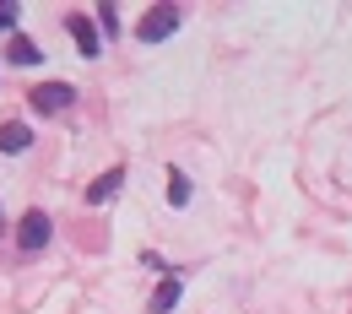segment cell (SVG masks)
<instances>
[{
    "mask_svg": "<svg viewBox=\"0 0 352 314\" xmlns=\"http://www.w3.org/2000/svg\"><path fill=\"white\" fill-rule=\"evenodd\" d=\"M168 33H179V5H157V11H146L135 22V38L141 44H163Z\"/></svg>",
    "mask_w": 352,
    "mask_h": 314,
    "instance_id": "cell-1",
    "label": "cell"
},
{
    "mask_svg": "<svg viewBox=\"0 0 352 314\" xmlns=\"http://www.w3.org/2000/svg\"><path fill=\"white\" fill-rule=\"evenodd\" d=\"M179 293H184V282H179V276H163L157 293H152V314H168L179 304Z\"/></svg>",
    "mask_w": 352,
    "mask_h": 314,
    "instance_id": "cell-6",
    "label": "cell"
},
{
    "mask_svg": "<svg viewBox=\"0 0 352 314\" xmlns=\"http://www.w3.org/2000/svg\"><path fill=\"white\" fill-rule=\"evenodd\" d=\"M168 201H174V206H190V179H184V174H168Z\"/></svg>",
    "mask_w": 352,
    "mask_h": 314,
    "instance_id": "cell-9",
    "label": "cell"
},
{
    "mask_svg": "<svg viewBox=\"0 0 352 314\" xmlns=\"http://www.w3.org/2000/svg\"><path fill=\"white\" fill-rule=\"evenodd\" d=\"M6 60H16V65H38L44 54H38L33 38H11V44H6Z\"/></svg>",
    "mask_w": 352,
    "mask_h": 314,
    "instance_id": "cell-8",
    "label": "cell"
},
{
    "mask_svg": "<svg viewBox=\"0 0 352 314\" xmlns=\"http://www.w3.org/2000/svg\"><path fill=\"white\" fill-rule=\"evenodd\" d=\"M28 146H33V131H28V125H16V120L0 125V152H28Z\"/></svg>",
    "mask_w": 352,
    "mask_h": 314,
    "instance_id": "cell-7",
    "label": "cell"
},
{
    "mask_svg": "<svg viewBox=\"0 0 352 314\" xmlns=\"http://www.w3.org/2000/svg\"><path fill=\"white\" fill-rule=\"evenodd\" d=\"M120 190H125V168H109V174H103V179L87 190V201H92V206H109Z\"/></svg>",
    "mask_w": 352,
    "mask_h": 314,
    "instance_id": "cell-5",
    "label": "cell"
},
{
    "mask_svg": "<svg viewBox=\"0 0 352 314\" xmlns=\"http://www.w3.org/2000/svg\"><path fill=\"white\" fill-rule=\"evenodd\" d=\"M65 27H71V38H76V44H82V54H98V49H103V33H98V27H92V16H82V11H76V16H65Z\"/></svg>",
    "mask_w": 352,
    "mask_h": 314,
    "instance_id": "cell-4",
    "label": "cell"
},
{
    "mask_svg": "<svg viewBox=\"0 0 352 314\" xmlns=\"http://www.w3.org/2000/svg\"><path fill=\"white\" fill-rule=\"evenodd\" d=\"M49 233H54L49 212H28V217L16 223V249H22V255H38V249L49 244Z\"/></svg>",
    "mask_w": 352,
    "mask_h": 314,
    "instance_id": "cell-2",
    "label": "cell"
},
{
    "mask_svg": "<svg viewBox=\"0 0 352 314\" xmlns=\"http://www.w3.org/2000/svg\"><path fill=\"white\" fill-rule=\"evenodd\" d=\"M71 103H76V87H65V82L33 87V109H38V114H60V109H71Z\"/></svg>",
    "mask_w": 352,
    "mask_h": 314,
    "instance_id": "cell-3",
    "label": "cell"
},
{
    "mask_svg": "<svg viewBox=\"0 0 352 314\" xmlns=\"http://www.w3.org/2000/svg\"><path fill=\"white\" fill-rule=\"evenodd\" d=\"M6 27H16V5H0V33Z\"/></svg>",
    "mask_w": 352,
    "mask_h": 314,
    "instance_id": "cell-10",
    "label": "cell"
}]
</instances>
